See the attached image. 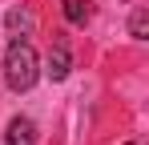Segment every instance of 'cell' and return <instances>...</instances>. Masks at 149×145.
<instances>
[{
    "label": "cell",
    "mask_w": 149,
    "mask_h": 145,
    "mask_svg": "<svg viewBox=\"0 0 149 145\" xmlns=\"http://www.w3.org/2000/svg\"><path fill=\"white\" fill-rule=\"evenodd\" d=\"M40 77V61H36V48L28 40H12L4 52V81L12 93H28Z\"/></svg>",
    "instance_id": "6da1fadb"
},
{
    "label": "cell",
    "mask_w": 149,
    "mask_h": 145,
    "mask_svg": "<svg viewBox=\"0 0 149 145\" xmlns=\"http://www.w3.org/2000/svg\"><path fill=\"white\" fill-rule=\"evenodd\" d=\"M4 145H36V125H32V117H12L8 121Z\"/></svg>",
    "instance_id": "7a4b0ae2"
},
{
    "label": "cell",
    "mask_w": 149,
    "mask_h": 145,
    "mask_svg": "<svg viewBox=\"0 0 149 145\" xmlns=\"http://www.w3.org/2000/svg\"><path fill=\"white\" fill-rule=\"evenodd\" d=\"M69 72H73V52H69L65 40H56V45L49 48V77L52 81H65Z\"/></svg>",
    "instance_id": "3957f363"
},
{
    "label": "cell",
    "mask_w": 149,
    "mask_h": 145,
    "mask_svg": "<svg viewBox=\"0 0 149 145\" xmlns=\"http://www.w3.org/2000/svg\"><path fill=\"white\" fill-rule=\"evenodd\" d=\"M89 16H93L89 0H65V20H69V24H85Z\"/></svg>",
    "instance_id": "277c9868"
},
{
    "label": "cell",
    "mask_w": 149,
    "mask_h": 145,
    "mask_svg": "<svg viewBox=\"0 0 149 145\" xmlns=\"http://www.w3.org/2000/svg\"><path fill=\"white\" fill-rule=\"evenodd\" d=\"M4 24H8V32H28V28H32V16H28L24 8H12V12L4 16Z\"/></svg>",
    "instance_id": "5b68a950"
},
{
    "label": "cell",
    "mask_w": 149,
    "mask_h": 145,
    "mask_svg": "<svg viewBox=\"0 0 149 145\" xmlns=\"http://www.w3.org/2000/svg\"><path fill=\"white\" fill-rule=\"evenodd\" d=\"M129 32H133L137 40H145V36H149V12H145V8H137V12H133V20H129Z\"/></svg>",
    "instance_id": "8992f818"
},
{
    "label": "cell",
    "mask_w": 149,
    "mask_h": 145,
    "mask_svg": "<svg viewBox=\"0 0 149 145\" xmlns=\"http://www.w3.org/2000/svg\"><path fill=\"white\" fill-rule=\"evenodd\" d=\"M129 145H133V141H129Z\"/></svg>",
    "instance_id": "52a82bcc"
}]
</instances>
